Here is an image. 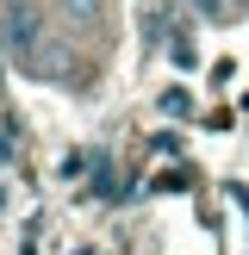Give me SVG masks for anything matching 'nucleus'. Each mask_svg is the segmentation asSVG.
<instances>
[{"label": "nucleus", "mask_w": 249, "mask_h": 255, "mask_svg": "<svg viewBox=\"0 0 249 255\" xmlns=\"http://www.w3.org/2000/svg\"><path fill=\"white\" fill-rule=\"evenodd\" d=\"M37 44H44V12L31 6V0H12L6 12H0V50H6L12 62H25V56H37Z\"/></svg>", "instance_id": "1"}, {"label": "nucleus", "mask_w": 249, "mask_h": 255, "mask_svg": "<svg viewBox=\"0 0 249 255\" xmlns=\"http://www.w3.org/2000/svg\"><path fill=\"white\" fill-rule=\"evenodd\" d=\"M193 6H206L212 19H224V0H193Z\"/></svg>", "instance_id": "3"}, {"label": "nucleus", "mask_w": 249, "mask_h": 255, "mask_svg": "<svg viewBox=\"0 0 249 255\" xmlns=\"http://www.w3.org/2000/svg\"><path fill=\"white\" fill-rule=\"evenodd\" d=\"M62 6V19H75V25H94L100 12H106V0H56Z\"/></svg>", "instance_id": "2"}, {"label": "nucleus", "mask_w": 249, "mask_h": 255, "mask_svg": "<svg viewBox=\"0 0 249 255\" xmlns=\"http://www.w3.org/2000/svg\"><path fill=\"white\" fill-rule=\"evenodd\" d=\"M237 6H249V0H237Z\"/></svg>", "instance_id": "4"}]
</instances>
